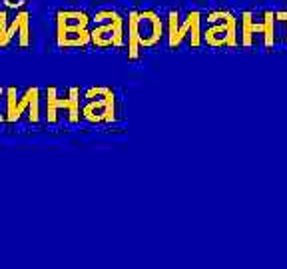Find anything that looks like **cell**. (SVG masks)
Segmentation results:
<instances>
[{"label": "cell", "mask_w": 287, "mask_h": 269, "mask_svg": "<svg viewBox=\"0 0 287 269\" xmlns=\"http://www.w3.org/2000/svg\"><path fill=\"white\" fill-rule=\"evenodd\" d=\"M154 22L150 20V18H142L140 22H138V34H140V38L142 40H152V36H154Z\"/></svg>", "instance_id": "obj_1"}]
</instances>
